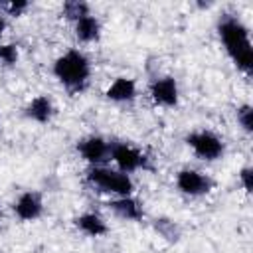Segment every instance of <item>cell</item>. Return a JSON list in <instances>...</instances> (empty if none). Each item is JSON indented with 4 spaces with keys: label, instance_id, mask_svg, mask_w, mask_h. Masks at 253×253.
<instances>
[{
    "label": "cell",
    "instance_id": "6da1fadb",
    "mask_svg": "<svg viewBox=\"0 0 253 253\" xmlns=\"http://www.w3.org/2000/svg\"><path fill=\"white\" fill-rule=\"evenodd\" d=\"M219 38L229 53V57L235 61V65L249 73L253 67V49H251V42H249V32L247 28L233 16H223L219 20L217 26Z\"/></svg>",
    "mask_w": 253,
    "mask_h": 253
},
{
    "label": "cell",
    "instance_id": "7a4b0ae2",
    "mask_svg": "<svg viewBox=\"0 0 253 253\" xmlns=\"http://www.w3.org/2000/svg\"><path fill=\"white\" fill-rule=\"evenodd\" d=\"M53 75L71 91H81L87 85L91 75V63L85 53L77 49H69L59 55L53 63Z\"/></svg>",
    "mask_w": 253,
    "mask_h": 253
},
{
    "label": "cell",
    "instance_id": "3957f363",
    "mask_svg": "<svg viewBox=\"0 0 253 253\" xmlns=\"http://www.w3.org/2000/svg\"><path fill=\"white\" fill-rule=\"evenodd\" d=\"M87 180L93 186H97L101 192L115 194L119 198L130 196L132 188H134L128 174H125L121 170H109V168H103V166H93L87 174Z\"/></svg>",
    "mask_w": 253,
    "mask_h": 253
},
{
    "label": "cell",
    "instance_id": "277c9868",
    "mask_svg": "<svg viewBox=\"0 0 253 253\" xmlns=\"http://www.w3.org/2000/svg\"><path fill=\"white\" fill-rule=\"evenodd\" d=\"M186 142L192 146L196 156H200L204 160H215L223 154V142L219 140V136H215L210 130L192 132V134H188Z\"/></svg>",
    "mask_w": 253,
    "mask_h": 253
},
{
    "label": "cell",
    "instance_id": "5b68a950",
    "mask_svg": "<svg viewBox=\"0 0 253 253\" xmlns=\"http://www.w3.org/2000/svg\"><path fill=\"white\" fill-rule=\"evenodd\" d=\"M111 158L121 168V172H125V174L126 172H134V170L146 166V156L138 148H134V146H130L126 142L111 144Z\"/></svg>",
    "mask_w": 253,
    "mask_h": 253
},
{
    "label": "cell",
    "instance_id": "8992f818",
    "mask_svg": "<svg viewBox=\"0 0 253 253\" xmlns=\"http://www.w3.org/2000/svg\"><path fill=\"white\" fill-rule=\"evenodd\" d=\"M79 154L93 166H99L111 158V144L101 136H87L77 144Z\"/></svg>",
    "mask_w": 253,
    "mask_h": 253
},
{
    "label": "cell",
    "instance_id": "52a82bcc",
    "mask_svg": "<svg viewBox=\"0 0 253 253\" xmlns=\"http://www.w3.org/2000/svg\"><path fill=\"white\" fill-rule=\"evenodd\" d=\"M176 186L188 196H202L211 190V180L198 170H182L176 176Z\"/></svg>",
    "mask_w": 253,
    "mask_h": 253
},
{
    "label": "cell",
    "instance_id": "ba28073f",
    "mask_svg": "<svg viewBox=\"0 0 253 253\" xmlns=\"http://www.w3.org/2000/svg\"><path fill=\"white\" fill-rule=\"evenodd\" d=\"M150 97L154 103L164 107H174L178 103V85L174 77H160L150 83Z\"/></svg>",
    "mask_w": 253,
    "mask_h": 253
},
{
    "label": "cell",
    "instance_id": "9c48e42d",
    "mask_svg": "<svg viewBox=\"0 0 253 253\" xmlns=\"http://www.w3.org/2000/svg\"><path fill=\"white\" fill-rule=\"evenodd\" d=\"M42 210H43V204H42L40 194H36V192H24L16 200V204H14L16 215L20 219H24V221H32V219L40 217L42 215Z\"/></svg>",
    "mask_w": 253,
    "mask_h": 253
},
{
    "label": "cell",
    "instance_id": "30bf717a",
    "mask_svg": "<svg viewBox=\"0 0 253 253\" xmlns=\"http://www.w3.org/2000/svg\"><path fill=\"white\" fill-rule=\"evenodd\" d=\"M109 206H111V210H113L117 215H121V217H125V219H134V221H138V219H142V215H144L140 202L134 200V198H130V196L117 198V200H113Z\"/></svg>",
    "mask_w": 253,
    "mask_h": 253
},
{
    "label": "cell",
    "instance_id": "8fae6325",
    "mask_svg": "<svg viewBox=\"0 0 253 253\" xmlns=\"http://www.w3.org/2000/svg\"><path fill=\"white\" fill-rule=\"evenodd\" d=\"M136 95V85L132 79L128 77H119L111 83V87L107 89V97L111 101H117V103H125V101H132Z\"/></svg>",
    "mask_w": 253,
    "mask_h": 253
},
{
    "label": "cell",
    "instance_id": "7c38bea8",
    "mask_svg": "<svg viewBox=\"0 0 253 253\" xmlns=\"http://www.w3.org/2000/svg\"><path fill=\"white\" fill-rule=\"evenodd\" d=\"M101 34V24L95 16H83L75 22V36L79 42H95Z\"/></svg>",
    "mask_w": 253,
    "mask_h": 253
},
{
    "label": "cell",
    "instance_id": "4fadbf2b",
    "mask_svg": "<svg viewBox=\"0 0 253 253\" xmlns=\"http://www.w3.org/2000/svg\"><path fill=\"white\" fill-rule=\"evenodd\" d=\"M26 115L38 123H47L53 115V105L45 95H40L30 101V105L26 107Z\"/></svg>",
    "mask_w": 253,
    "mask_h": 253
},
{
    "label": "cell",
    "instance_id": "5bb4252c",
    "mask_svg": "<svg viewBox=\"0 0 253 253\" xmlns=\"http://www.w3.org/2000/svg\"><path fill=\"white\" fill-rule=\"evenodd\" d=\"M75 225H77L83 233H87V235H91V237H99V235L107 233V223H105L97 213H83V215H79V217L75 219Z\"/></svg>",
    "mask_w": 253,
    "mask_h": 253
},
{
    "label": "cell",
    "instance_id": "9a60e30c",
    "mask_svg": "<svg viewBox=\"0 0 253 253\" xmlns=\"http://www.w3.org/2000/svg\"><path fill=\"white\" fill-rule=\"evenodd\" d=\"M63 14H65V18L77 22L79 18L89 16V6L85 2H79V0H69L63 4Z\"/></svg>",
    "mask_w": 253,
    "mask_h": 253
},
{
    "label": "cell",
    "instance_id": "2e32d148",
    "mask_svg": "<svg viewBox=\"0 0 253 253\" xmlns=\"http://www.w3.org/2000/svg\"><path fill=\"white\" fill-rule=\"evenodd\" d=\"M154 227H156V229H158V233H160L162 237H166L168 241H176V239H178V235H180L178 227H176V225H174V221H170V219H156Z\"/></svg>",
    "mask_w": 253,
    "mask_h": 253
},
{
    "label": "cell",
    "instance_id": "e0dca14e",
    "mask_svg": "<svg viewBox=\"0 0 253 253\" xmlns=\"http://www.w3.org/2000/svg\"><path fill=\"white\" fill-rule=\"evenodd\" d=\"M18 61V47L14 43H0V65H14Z\"/></svg>",
    "mask_w": 253,
    "mask_h": 253
},
{
    "label": "cell",
    "instance_id": "ac0fdd59",
    "mask_svg": "<svg viewBox=\"0 0 253 253\" xmlns=\"http://www.w3.org/2000/svg\"><path fill=\"white\" fill-rule=\"evenodd\" d=\"M237 121L241 123V126H243L245 132H251L253 130V111H251L249 105H245V107H241L237 111Z\"/></svg>",
    "mask_w": 253,
    "mask_h": 253
},
{
    "label": "cell",
    "instance_id": "d6986e66",
    "mask_svg": "<svg viewBox=\"0 0 253 253\" xmlns=\"http://www.w3.org/2000/svg\"><path fill=\"white\" fill-rule=\"evenodd\" d=\"M6 8H8V12H10L12 16H20V14L28 8V2H22V0H20V2H8Z\"/></svg>",
    "mask_w": 253,
    "mask_h": 253
},
{
    "label": "cell",
    "instance_id": "ffe728a7",
    "mask_svg": "<svg viewBox=\"0 0 253 253\" xmlns=\"http://www.w3.org/2000/svg\"><path fill=\"white\" fill-rule=\"evenodd\" d=\"M251 176H253L251 168H243V170L239 172V178H241V184H243L245 192H251Z\"/></svg>",
    "mask_w": 253,
    "mask_h": 253
},
{
    "label": "cell",
    "instance_id": "44dd1931",
    "mask_svg": "<svg viewBox=\"0 0 253 253\" xmlns=\"http://www.w3.org/2000/svg\"><path fill=\"white\" fill-rule=\"evenodd\" d=\"M4 30H6V18L0 14V36L4 34Z\"/></svg>",
    "mask_w": 253,
    "mask_h": 253
},
{
    "label": "cell",
    "instance_id": "7402d4cb",
    "mask_svg": "<svg viewBox=\"0 0 253 253\" xmlns=\"http://www.w3.org/2000/svg\"><path fill=\"white\" fill-rule=\"evenodd\" d=\"M0 225H2V217H0Z\"/></svg>",
    "mask_w": 253,
    "mask_h": 253
}]
</instances>
